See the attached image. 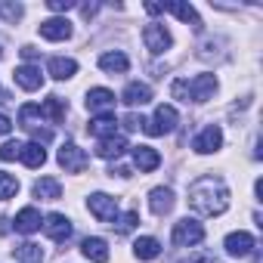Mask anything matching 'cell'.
<instances>
[{
	"mask_svg": "<svg viewBox=\"0 0 263 263\" xmlns=\"http://www.w3.org/2000/svg\"><path fill=\"white\" fill-rule=\"evenodd\" d=\"M19 158L25 161V167H44L47 152H44L37 143H22V155H19Z\"/></svg>",
	"mask_w": 263,
	"mask_h": 263,
	"instance_id": "27",
	"label": "cell"
},
{
	"mask_svg": "<svg viewBox=\"0 0 263 263\" xmlns=\"http://www.w3.org/2000/svg\"><path fill=\"white\" fill-rule=\"evenodd\" d=\"M223 146V130L217 127V124H208L201 134L195 137V143H192V149L198 152V155H211V152H217Z\"/></svg>",
	"mask_w": 263,
	"mask_h": 263,
	"instance_id": "7",
	"label": "cell"
},
{
	"mask_svg": "<svg viewBox=\"0 0 263 263\" xmlns=\"http://www.w3.org/2000/svg\"><path fill=\"white\" fill-rule=\"evenodd\" d=\"M134 254H137L140 260H155V257L161 254V245H158V238L143 235V238H137V241H134Z\"/></svg>",
	"mask_w": 263,
	"mask_h": 263,
	"instance_id": "25",
	"label": "cell"
},
{
	"mask_svg": "<svg viewBox=\"0 0 263 263\" xmlns=\"http://www.w3.org/2000/svg\"><path fill=\"white\" fill-rule=\"evenodd\" d=\"M90 214L99 220V223H115V217H118V198H111V195H105V192H93L90 195Z\"/></svg>",
	"mask_w": 263,
	"mask_h": 263,
	"instance_id": "4",
	"label": "cell"
},
{
	"mask_svg": "<svg viewBox=\"0 0 263 263\" xmlns=\"http://www.w3.org/2000/svg\"><path fill=\"white\" fill-rule=\"evenodd\" d=\"M81 251H84V257L93 260V263H108V245H105V238H99V235L84 238Z\"/></svg>",
	"mask_w": 263,
	"mask_h": 263,
	"instance_id": "17",
	"label": "cell"
},
{
	"mask_svg": "<svg viewBox=\"0 0 263 263\" xmlns=\"http://www.w3.org/2000/svg\"><path fill=\"white\" fill-rule=\"evenodd\" d=\"M137 223H140V217H137V211H127V214H121V217H115V232H121V235H127V232H134L137 229Z\"/></svg>",
	"mask_w": 263,
	"mask_h": 263,
	"instance_id": "29",
	"label": "cell"
},
{
	"mask_svg": "<svg viewBox=\"0 0 263 263\" xmlns=\"http://www.w3.org/2000/svg\"><path fill=\"white\" fill-rule=\"evenodd\" d=\"M189 204L198 214H204V217H220L229 208V186L220 177H214V174L198 177L189 186Z\"/></svg>",
	"mask_w": 263,
	"mask_h": 263,
	"instance_id": "1",
	"label": "cell"
},
{
	"mask_svg": "<svg viewBox=\"0 0 263 263\" xmlns=\"http://www.w3.org/2000/svg\"><path fill=\"white\" fill-rule=\"evenodd\" d=\"M124 152H127V140L124 137H105L96 146V155L99 158H121Z\"/></svg>",
	"mask_w": 263,
	"mask_h": 263,
	"instance_id": "22",
	"label": "cell"
},
{
	"mask_svg": "<svg viewBox=\"0 0 263 263\" xmlns=\"http://www.w3.org/2000/svg\"><path fill=\"white\" fill-rule=\"evenodd\" d=\"M217 90V78L214 74H198L192 81H186V102H208Z\"/></svg>",
	"mask_w": 263,
	"mask_h": 263,
	"instance_id": "5",
	"label": "cell"
},
{
	"mask_svg": "<svg viewBox=\"0 0 263 263\" xmlns=\"http://www.w3.org/2000/svg\"><path fill=\"white\" fill-rule=\"evenodd\" d=\"M53 13H68V10H74V0H50L47 4Z\"/></svg>",
	"mask_w": 263,
	"mask_h": 263,
	"instance_id": "33",
	"label": "cell"
},
{
	"mask_svg": "<svg viewBox=\"0 0 263 263\" xmlns=\"http://www.w3.org/2000/svg\"><path fill=\"white\" fill-rule=\"evenodd\" d=\"M0 16L10 19V22H16V19L22 16V7H19V4H0Z\"/></svg>",
	"mask_w": 263,
	"mask_h": 263,
	"instance_id": "32",
	"label": "cell"
},
{
	"mask_svg": "<svg viewBox=\"0 0 263 263\" xmlns=\"http://www.w3.org/2000/svg\"><path fill=\"white\" fill-rule=\"evenodd\" d=\"M0 59H4V50H0Z\"/></svg>",
	"mask_w": 263,
	"mask_h": 263,
	"instance_id": "39",
	"label": "cell"
},
{
	"mask_svg": "<svg viewBox=\"0 0 263 263\" xmlns=\"http://www.w3.org/2000/svg\"><path fill=\"white\" fill-rule=\"evenodd\" d=\"M47 68H50V74H53L56 81H68V78L78 74V62H74V59H65V56H53Z\"/></svg>",
	"mask_w": 263,
	"mask_h": 263,
	"instance_id": "21",
	"label": "cell"
},
{
	"mask_svg": "<svg viewBox=\"0 0 263 263\" xmlns=\"http://www.w3.org/2000/svg\"><path fill=\"white\" fill-rule=\"evenodd\" d=\"M16 192H19V180L13 174H7V171H0V201L13 198Z\"/></svg>",
	"mask_w": 263,
	"mask_h": 263,
	"instance_id": "30",
	"label": "cell"
},
{
	"mask_svg": "<svg viewBox=\"0 0 263 263\" xmlns=\"http://www.w3.org/2000/svg\"><path fill=\"white\" fill-rule=\"evenodd\" d=\"M10 232V220L7 217H0V235H7Z\"/></svg>",
	"mask_w": 263,
	"mask_h": 263,
	"instance_id": "38",
	"label": "cell"
},
{
	"mask_svg": "<svg viewBox=\"0 0 263 263\" xmlns=\"http://www.w3.org/2000/svg\"><path fill=\"white\" fill-rule=\"evenodd\" d=\"M41 37L44 41H68L71 37V22L68 19H47L41 22Z\"/></svg>",
	"mask_w": 263,
	"mask_h": 263,
	"instance_id": "14",
	"label": "cell"
},
{
	"mask_svg": "<svg viewBox=\"0 0 263 263\" xmlns=\"http://www.w3.org/2000/svg\"><path fill=\"white\" fill-rule=\"evenodd\" d=\"M115 127H118V121H115V115L108 111V115H96L90 124H87V130L96 137V140H105V137H115Z\"/></svg>",
	"mask_w": 263,
	"mask_h": 263,
	"instance_id": "20",
	"label": "cell"
},
{
	"mask_svg": "<svg viewBox=\"0 0 263 263\" xmlns=\"http://www.w3.org/2000/svg\"><path fill=\"white\" fill-rule=\"evenodd\" d=\"M143 41H146V47L158 56V53H164V50H171V31L164 28V25H158V22H152V25H146L143 28Z\"/></svg>",
	"mask_w": 263,
	"mask_h": 263,
	"instance_id": "8",
	"label": "cell"
},
{
	"mask_svg": "<svg viewBox=\"0 0 263 263\" xmlns=\"http://www.w3.org/2000/svg\"><path fill=\"white\" fill-rule=\"evenodd\" d=\"M171 241L180 245V248H192V245H201L204 241V226L198 220H180L174 223V232H171Z\"/></svg>",
	"mask_w": 263,
	"mask_h": 263,
	"instance_id": "3",
	"label": "cell"
},
{
	"mask_svg": "<svg viewBox=\"0 0 263 263\" xmlns=\"http://www.w3.org/2000/svg\"><path fill=\"white\" fill-rule=\"evenodd\" d=\"M13 257H16L19 263H41V260H44V248L34 245V241H25V245H16Z\"/></svg>",
	"mask_w": 263,
	"mask_h": 263,
	"instance_id": "26",
	"label": "cell"
},
{
	"mask_svg": "<svg viewBox=\"0 0 263 263\" xmlns=\"http://www.w3.org/2000/svg\"><path fill=\"white\" fill-rule=\"evenodd\" d=\"M10 130H13V121H10L7 115H0V137H7Z\"/></svg>",
	"mask_w": 263,
	"mask_h": 263,
	"instance_id": "35",
	"label": "cell"
},
{
	"mask_svg": "<svg viewBox=\"0 0 263 263\" xmlns=\"http://www.w3.org/2000/svg\"><path fill=\"white\" fill-rule=\"evenodd\" d=\"M41 115H47L53 124H59V121L65 118V102H62L59 96H50V99H44V108H41Z\"/></svg>",
	"mask_w": 263,
	"mask_h": 263,
	"instance_id": "28",
	"label": "cell"
},
{
	"mask_svg": "<svg viewBox=\"0 0 263 263\" xmlns=\"http://www.w3.org/2000/svg\"><path fill=\"white\" fill-rule=\"evenodd\" d=\"M99 68H102V71H111V74H115V71L124 74V71L130 68V59H127L121 50H115V53H102V56H99Z\"/></svg>",
	"mask_w": 263,
	"mask_h": 263,
	"instance_id": "24",
	"label": "cell"
},
{
	"mask_svg": "<svg viewBox=\"0 0 263 263\" xmlns=\"http://www.w3.org/2000/svg\"><path fill=\"white\" fill-rule=\"evenodd\" d=\"M13 78H16V84H19L22 90H28V93H34V90L44 87V74H41L37 65H19V68L13 71Z\"/></svg>",
	"mask_w": 263,
	"mask_h": 263,
	"instance_id": "12",
	"label": "cell"
},
{
	"mask_svg": "<svg viewBox=\"0 0 263 263\" xmlns=\"http://www.w3.org/2000/svg\"><path fill=\"white\" fill-rule=\"evenodd\" d=\"M59 164L65 167V174H81V171L90 164V158H87V152L78 149L74 143H62V149H59Z\"/></svg>",
	"mask_w": 263,
	"mask_h": 263,
	"instance_id": "6",
	"label": "cell"
},
{
	"mask_svg": "<svg viewBox=\"0 0 263 263\" xmlns=\"http://www.w3.org/2000/svg\"><path fill=\"white\" fill-rule=\"evenodd\" d=\"M44 229H47V235H50L53 241H68V238H71V220H68L65 214H50V217L44 220Z\"/></svg>",
	"mask_w": 263,
	"mask_h": 263,
	"instance_id": "13",
	"label": "cell"
},
{
	"mask_svg": "<svg viewBox=\"0 0 263 263\" xmlns=\"http://www.w3.org/2000/svg\"><path fill=\"white\" fill-rule=\"evenodd\" d=\"M134 164H137L143 174H152V171L161 164V155H158L152 146H137V149H134Z\"/></svg>",
	"mask_w": 263,
	"mask_h": 263,
	"instance_id": "19",
	"label": "cell"
},
{
	"mask_svg": "<svg viewBox=\"0 0 263 263\" xmlns=\"http://www.w3.org/2000/svg\"><path fill=\"white\" fill-rule=\"evenodd\" d=\"M34 195L44 198V201H56V198H62V183L56 177H41L34 183Z\"/></svg>",
	"mask_w": 263,
	"mask_h": 263,
	"instance_id": "23",
	"label": "cell"
},
{
	"mask_svg": "<svg viewBox=\"0 0 263 263\" xmlns=\"http://www.w3.org/2000/svg\"><path fill=\"white\" fill-rule=\"evenodd\" d=\"M140 124H143L140 115H127V118H124V127H127V130H140Z\"/></svg>",
	"mask_w": 263,
	"mask_h": 263,
	"instance_id": "34",
	"label": "cell"
},
{
	"mask_svg": "<svg viewBox=\"0 0 263 263\" xmlns=\"http://www.w3.org/2000/svg\"><path fill=\"white\" fill-rule=\"evenodd\" d=\"M22 56H25V59H34V56H37V50H34V47H22Z\"/></svg>",
	"mask_w": 263,
	"mask_h": 263,
	"instance_id": "37",
	"label": "cell"
},
{
	"mask_svg": "<svg viewBox=\"0 0 263 263\" xmlns=\"http://www.w3.org/2000/svg\"><path fill=\"white\" fill-rule=\"evenodd\" d=\"M174 204H177L174 189H167V186H155V189L149 192V208H152V214H155V217L171 214V211H174Z\"/></svg>",
	"mask_w": 263,
	"mask_h": 263,
	"instance_id": "10",
	"label": "cell"
},
{
	"mask_svg": "<svg viewBox=\"0 0 263 263\" xmlns=\"http://www.w3.org/2000/svg\"><path fill=\"white\" fill-rule=\"evenodd\" d=\"M177 121H180V115H177L174 105H158L155 108V118L152 121H143L140 127L146 130L149 137H161V134H171V130L177 127Z\"/></svg>",
	"mask_w": 263,
	"mask_h": 263,
	"instance_id": "2",
	"label": "cell"
},
{
	"mask_svg": "<svg viewBox=\"0 0 263 263\" xmlns=\"http://www.w3.org/2000/svg\"><path fill=\"white\" fill-rule=\"evenodd\" d=\"M87 108H90V111H102V115H108V111L115 108V93L105 90V87H93V90H87Z\"/></svg>",
	"mask_w": 263,
	"mask_h": 263,
	"instance_id": "15",
	"label": "cell"
},
{
	"mask_svg": "<svg viewBox=\"0 0 263 263\" xmlns=\"http://www.w3.org/2000/svg\"><path fill=\"white\" fill-rule=\"evenodd\" d=\"M223 248H226V254L229 257H248V254H254V235L251 232H229L226 235V241H223Z\"/></svg>",
	"mask_w": 263,
	"mask_h": 263,
	"instance_id": "9",
	"label": "cell"
},
{
	"mask_svg": "<svg viewBox=\"0 0 263 263\" xmlns=\"http://www.w3.org/2000/svg\"><path fill=\"white\" fill-rule=\"evenodd\" d=\"M121 99H124L127 105H146V102L152 99V87H149V84H140V81H134V84H127V87H124Z\"/></svg>",
	"mask_w": 263,
	"mask_h": 263,
	"instance_id": "18",
	"label": "cell"
},
{
	"mask_svg": "<svg viewBox=\"0 0 263 263\" xmlns=\"http://www.w3.org/2000/svg\"><path fill=\"white\" fill-rule=\"evenodd\" d=\"M96 10H99V7H96V4H87V7H81V13H84V16H87V19H90V16H93V13H96Z\"/></svg>",
	"mask_w": 263,
	"mask_h": 263,
	"instance_id": "36",
	"label": "cell"
},
{
	"mask_svg": "<svg viewBox=\"0 0 263 263\" xmlns=\"http://www.w3.org/2000/svg\"><path fill=\"white\" fill-rule=\"evenodd\" d=\"M16 232H22V235H31V232H37L41 229V211L37 208H22L19 214H16Z\"/></svg>",
	"mask_w": 263,
	"mask_h": 263,
	"instance_id": "16",
	"label": "cell"
},
{
	"mask_svg": "<svg viewBox=\"0 0 263 263\" xmlns=\"http://www.w3.org/2000/svg\"><path fill=\"white\" fill-rule=\"evenodd\" d=\"M164 13H174L183 25H192L195 31L204 28L201 19H198V13H195V7H192V4H183V0H171V4H164Z\"/></svg>",
	"mask_w": 263,
	"mask_h": 263,
	"instance_id": "11",
	"label": "cell"
},
{
	"mask_svg": "<svg viewBox=\"0 0 263 263\" xmlns=\"http://www.w3.org/2000/svg\"><path fill=\"white\" fill-rule=\"evenodd\" d=\"M19 155H22V143L19 140H10V143L0 146V161H16Z\"/></svg>",
	"mask_w": 263,
	"mask_h": 263,
	"instance_id": "31",
	"label": "cell"
}]
</instances>
